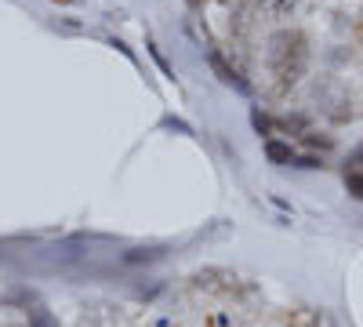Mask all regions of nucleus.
Segmentation results:
<instances>
[{
    "instance_id": "nucleus-1",
    "label": "nucleus",
    "mask_w": 363,
    "mask_h": 327,
    "mask_svg": "<svg viewBox=\"0 0 363 327\" xmlns=\"http://www.w3.org/2000/svg\"><path fill=\"white\" fill-rule=\"evenodd\" d=\"M269 77L277 84V92H291V87L306 77L309 70V40L298 29H280L269 40Z\"/></svg>"
},
{
    "instance_id": "nucleus-2",
    "label": "nucleus",
    "mask_w": 363,
    "mask_h": 327,
    "mask_svg": "<svg viewBox=\"0 0 363 327\" xmlns=\"http://www.w3.org/2000/svg\"><path fill=\"white\" fill-rule=\"evenodd\" d=\"M265 157L277 164V167H287V164H294V153H291V145H284V142H277V138H269L265 142Z\"/></svg>"
},
{
    "instance_id": "nucleus-3",
    "label": "nucleus",
    "mask_w": 363,
    "mask_h": 327,
    "mask_svg": "<svg viewBox=\"0 0 363 327\" xmlns=\"http://www.w3.org/2000/svg\"><path fill=\"white\" fill-rule=\"evenodd\" d=\"M298 4H301V0H262L265 15H272V18H287Z\"/></svg>"
},
{
    "instance_id": "nucleus-4",
    "label": "nucleus",
    "mask_w": 363,
    "mask_h": 327,
    "mask_svg": "<svg viewBox=\"0 0 363 327\" xmlns=\"http://www.w3.org/2000/svg\"><path fill=\"white\" fill-rule=\"evenodd\" d=\"M345 186H349V193H352L356 200H363V171H349V174H345Z\"/></svg>"
},
{
    "instance_id": "nucleus-5",
    "label": "nucleus",
    "mask_w": 363,
    "mask_h": 327,
    "mask_svg": "<svg viewBox=\"0 0 363 327\" xmlns=\"http://www.w3.org/2000/svg\"><path fill=\"white\" fill-rule=\"evenodd\" d=\"M29 323H33V327H55V320L44 309H29Z\"/></svg>"
},
{
    "instance_id": "nucleus-6",
    "label": "nucleus",
    "mask_w": 363,
    "mask_h": 327,
    "mask_svg": "<svg viewBox=\"0 0 363 327\" xmlns=\"http://www.w3.org/2000/svg\"><path fill=\"white\" fill-rule=\"evenodd\" d=\"M58 4H69V0H58Z\"/></svg>"
},
{
    "instance_id": "nucleus-7",
    "label": "nucleus",
    "mask_w": 363,
    "mask_h": 327,
    "mask_svg": "<svg viewBox=\"0 0 363 327\" xmlns=\"http://www.w3.org/2000/svg\"><path fill=\"white\" fill-rule=\"evenodd\" d=\"M359 33H363V26H359Z\"/></svg>"
}]
</instances>
